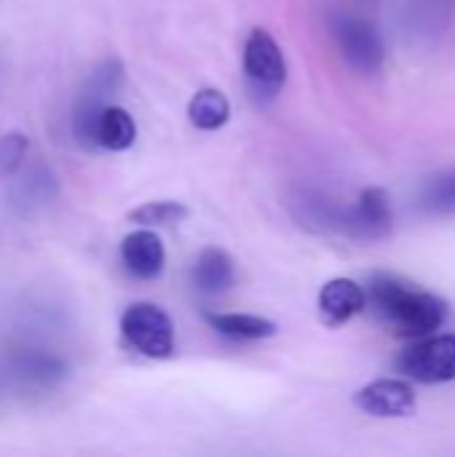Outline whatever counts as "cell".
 <instances>
[{
    "label": "cell",
    "mask_w": 455,
    "mask_h": 457,
    "mask_svg": "<svg viewBox=\"0 0 455 457\" xmlns=\"http://www.w3.org/2000/svg\"><path fill=\"white\" fill-rule=\"evenodd\" d=\"M367 305H373V311L400 335L416 340L434 335V329H440L448 319V305L437 295L389 273L370 278Z\"/></svg>",
    "instance_id": "1"
},
{
    "label": "cell",
    "mask_w": 455,
    "mask_h": 457,
    "mask_svg": "<svg viewBox=\"0 0 455 457\" xmlns=\"http://www.w3.org/2000/svg\"><path fill=\"white\" fill-rule=\"evenodd\" d=\"M123 340L147 359H169L174 353V324L169 313L153 303H134L121 316Z\"/></svg>",
    "instance_id": "2"
},
{
    "label": "cell",
    "mask_w": 455,
    "mask_h": 457,
    "mask_svg": "<svg viewBox=\"0 0 455 457\" xmlns=\"http://www.w3.org/2000/svg\"><path fill=\"white\" fill-rule=\"evenodd\" d=\"M397 370L424 386L455 380V335H426L418 337L397 359Z\"/></svg>",
    "instance_id": "3"
},
{
    "label": "cell",
    "mask_w": 455,
    "mask_h": 457,
    "mask_svg": "<svg viewBox=\"0 0 455 457\" xmlns=\"http://www.w3.org/2000/svg\"><path fill=\"white\" fill-rule=\"evenodd\" d=\"M333 35L338 40L341 56L357 72H378L386 62V46L381 32L357 16H338L333 21Z\"/></svg>",
    "instance_id": "4"
},
{
    "label": "cell",
    "mask_w": 455,
    "mask_h": 457,
    "mask_svg": "<svg viewBox=\"0 0 455 457\" xmlns=\"http://www.w3.org/2000/svg\"><path fill=\"white\" fill-rule=\"evenodd\" d=\"M244 75L257 94L274 96L287 80V62L265 29H252L244 43Z\"/></svg>",
    "instance_id": "5"
},
{
    "label": "cell",
    "mask_w": 455,
    "mask_h": 457,
    "mask_svg": "<svg viewBox=\"0 0 455 457\" xmlns=\"http://www.w3.org/2000/svg\"><path fill=\"white\" fill-rule=\"evenodd\" d=\"M324 222L338 225L354 238H383L392 230V198L383 187H367L362 190L357 206L335 212Z\"/></svg>",
    "instance_id": "6"
},
{
    "label": "cell",
    "mask_w": 455,
    "mask_h": 457,
    "mask_svg": "<svg viewBox=\"0 0 455 457\" xmlns=\"http://www.w3.org/2000/svg\"><path fill=\"white\" fill-rule=\"evenodd\" d=\"M354 404L373 418H410L418 407L416 391L405 380H375L354 394Z\"/></svg>",
    "instance_id": "7"
},
{
    "label": "cell",
    "mask_w": 455,
    "mask_h": 457,
    "mask_svg": "<svg viewBox=\"0 0 455 457\" xmlns=\"http://www.w3.org/2000/svg\"><path fill=\"white\" fill-rule=\"evenodd\" d=\"M121 262L139 281L158 278L161 270H164V262H166V252H164V244H161L158 233L147 230V228H139V230L129 233L121 241Z\"/></svg>",
    "instance_id": "8"
},
{
    "label": "cell",
    "mask_w": 455,
    "mask_h": 457,
    "mask_svg": "<svg viewBox=\"0 0 455 457\" xmlns=\"http://www.w3.org/2000/svg\"><path fill=\"white\" fill-rule=\"evenodd\" d=\"M367 308V292L354 278H333L319 292V313L327 327H341Z\"/></svg>",
    "instance_id": "9"
},
{
    "label": "cell",
    "mask_w": 455,
    "mask_h": 457,
    "mask_svg": "<svg viewBox=\"0 0 455 457\" xmlns=\"http://www.w3.org/2000/svg\"><path fill=\"white\" fill-rule=\"evenodd\" d=\"M236 281V268L228 252L209 246L198 254L193 265V287L204 295H220Z\"/></svg>",
    "instance_id": "10"
},
{
    "label": "cell",
    "mask_w": 455,
    "mask_h": 457,
    "mask_svg": "<svg viewBox=\"0 0 455 457\" xmlns=\"http://www.w3.org/2000/svg\"><path fill=\"white\" fill-rule=\"evenodd\" d=\"M137 139V123L129 115V110L118 104H107L97 123V147L110 153H123Z\"/></svg>",
    "instance_id": "11"
},
{
    "label": "cell",
    "mask_w": 455,
    "mask_h": 457,
    "mask_svg": "<svg viewBox=\"0 0 455 457\" xmlns=\"http://www.w3.org/2000/svg\"><path fill=\"white\" fill-rule=\"evenodd\" d=\"M212 329L231 340H265L276 335V324L252 313H206Z\"/></svg>",
    "instance_id": "12"
},
{
    "label": "cell",
    "mask_w": 455,
    "mask_h": 457,
    "mask_svg": "<svg viewBox=\"0 0 455 457\" xmlns=\"http://www.w3.org/2000/svg\"><path fill=\"white\" fill-rule=\"evenodd\" d=\"M188 118L201 131H217L231 118V102L217 88H201L188 104Z\"/></svg>",
    "instance_id": "13"
},
{
    "label": "cell",
    "mask_w": 455,
    "mask_h": 457,
    "mask_svg": "<svg viewBox=\"0 0 455 457\" xmlns=\"http://www.w3.org/2000/svg\"><path fill=\"white\" fill-rule=\"evenodd\" d=\"M190 209L180 201H147L137 209L129 212V222L142 225V228H158V225H177L188 220Z\"/></svg>",
    "instance_id": "14"
},
{
    "label": "cell",
    "mask_w": 455,
    "mask_h": 457,
    "mask_svg": "<svg viewBox=\"0 0 455 457\" xmlns=\"http://www.w3.org/2000/svg\"><path fill=\"white\" fill-rule=\"evenodd\" d=\"M421 206L434 214H451L455 212V169L437 174L426 182L421 193Z\"/></svg>",
    "instance_id": "15"
}]
</instances>
